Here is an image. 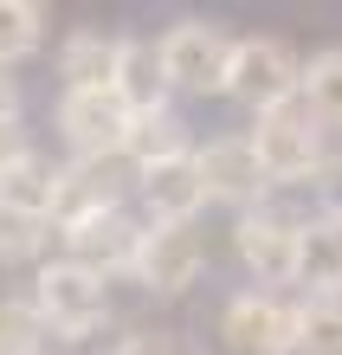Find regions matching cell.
<instances>
[{"label":"cell","mask_w":342,"mask_h":355,"mask_svg":"<svg viewBox=\"0 0 342 355\" xmlns=\"http://www.w3.org/2000/svg\"><path fill=\"white\" fill-rule=\"evenodd\" d=\"M252 149H259V168L271 187H304L330 168V149H323V123L310 116V103L304 97H291V103H277V110L265 116H252Z\"/></svg>","instance_id":"cell-1"},{"label":"cell","mask_w":342,"mask_h":355,"mask_svg":"<svg viewBox=\"0 0 342 355\" xmlns=\"http://www.w3.org/2000/svg\"><path fill=\"white\" fill-rule=\"evenodd\" d=\"M33 310H39V323H46V336L84 343V336H97V329L110 323V284H103L97 271L71 265V259H52V265H39V278H33Z\"/></svg>","instance_id":"cell-2"},{"label":"cell","mask_w":342,"mask_h":355,"mask_svg":"<svg viewBox=\"0 0 342 355\" xmlns=\"http://www.w3.org/2000/svg\"><path fill=\"white\" fill-rule=\"evenodd\" d=\"M226 97H239L252 116L277 110V103L304 97V65L284 39H232V65H226Z\"/></svg>","instance_id":"cell-3"},{"label":"cell","mask_w":342,"mask_h":355,"mask_svg":"<svg viewBox=\"0 0 342 355\" xmlns=\"http://www.w3.org/2000/svg\"><path fill=\"white\" fill-rule=\"evenodd\" d=\"M226 65H232V39L213 19H181L162 33V71L168 91H226Z\"/></svg>","instance_id":"cell-4"},{"label":"cell","mask_w":342,"mask_h":355,"mask_svg":"<svg viewBox=\"0 0 342 355\" xmlns=\"http://www.w3.org/2000/svg\"><path fill=\"white\" fill-rule=\"evenodd\" d=\"M130 103L117 91H65L58 97V136L71 142V162L91 155H123L130 149Z\"/></svg>","instance_id":"cell-5"},{"label":"cell","mask_w":342,"mask_h":355,"mask_svg":"<svg viewBox=\"0 0 342 355\" xmlns=\"http://www.w3.org/2000/svg\"><path fill=\"white\" fill-rule=\"evenodd\" d=\"M220 336L232 355H297V304L271 291H239L220 310Z\"/></svg>","instance_id":"cell-6"},{"label":"cell","mask_w":342,"mask_h":355,"mask_svg":"<svg viewBox=\"0 0 342 355\" xmlns=\"http://www.w3.org/2000/svg\"><path fill=\"white\" fill-rule=\"evenodd\" d=\"M65 259L84 265V271H97L103 284L110 278H130L136 271V252H142V226L123 214V207H103V214H84L78 226H65Z\"/></svg>","instance_id":"cell-7"},{"label":"cell","mask_w":342,"mask_h":355,"mask_svg":"<svg viewBox=\"0 0 342 355\" xmlns=\"http://www.w3.org/2000/svg\"><path fill=\"white\" fill-rule=\"evenodd\" d=\"M194 168H200V187L207 200H226L239 207V214H252V207L265 200V168H259V149H252V136H213L194 149Z\"/></svg>","instance_id":"cell-8"},{"label":"cell","mask_w":342,"mask_h":355,"mask_svg":"<svg viewBox=\"0 0 342 355\" xmlns=\"http://www.w3.org/2000/svg\"><path fill=\"white\" fill-rule=\"evenodd\" d=\"M200 265H207V245L194 226H142V252H136L130 278L142 291H155V297H181L200 278Z\"/></svg>","instance_id":"cell-9"},{"label":"cell","mask_w":342,"mask_h":355,"mask_svg":"<svg viewBox=\"0 0 342 355\" xmlns=\"http://www.w3.org/2000/svg\"><path fill=\"white\" fill-rule=\"evenodd\" d=\"M297 226L291 214H277V207H252V214H239V226H232V245H239L246 271L259 284H291L297 278Z\"/></svg>","instance_id":"cell-10"},{"label":"cell","mask_w":342,"mask_h":355,"mask_svg":"<svg viewBox=\"0 0 342 355\" xmlns=\"http://www.w3.org/2000/svg\"><path fill=\"white\" fill-rule=\"evenodd\" d=\"M142 207H148V226H194V214L207 207V187L194 155H168V162H148L142 168Z\"/></svg>","instance_id":"cell-11"},{"label":"cell","mask_w":342,"mask_h":355,"mask_svg":"<svg viewBox=\"0 0 342 355\" xmlns=\"http://www.w3.org/2000/svg\"><path fill=\"white\" fill-rule=\"evenodd\" d=\"M310 297H336L342 291V220L336 214H316L297 226V278Z\"/></svg>","instance_id":"cell-12"},{"label":"cell","mask_w":342,"mask_h":355,"mask_svg":"<svg viewBox=\"0 0 342 355\" xmlns=\"http://www.w3.org/2000/svg\"><path fill=\"white\" fill-rule=\"evenodd\" d=\"M130 116H148V110H168V71H162V39H123L117 52V85H110Z\"/></svg>","instance_id":"cell-13"},{"label":"cell","mask_w":342,"mask_h":355,"mask_svg":"<svg viewBox=\"0 0 342 355\" xmlns=\"http://www.w3.org/2000/svg\"><path fill=\"white\" fill-rule=\"evenodd\" d=\"M117 52H123V39L97 33V26H78L65 46H58V78H65V91H110L117 85Z\"/></svg>","instance_id":"cell-14"},{"label":"cell","mask_w":342,"mask_h":355,"mask_svg":"<svg viewBox=\"0 0 342 355\" xmlns=\"http://www.w3.org/2000/svg\"><path fill=\"white\" fill-rule=\"evenodd\" d=\"M58 175L46 155H26L13 162L7 175H0V207H13V214H33V220H52V200H58Z\"/></svg>","instance_id":"cell-15"},{"label":"cell","mask_w":342,"mask_h":355,"mask_svg":"<svg viewBox=\"0 0 342 355\" xmlns=\"http://www.w3.org/2000/svg\"><path fill=\"white\" fill-rule=\"evenodd\" d=\"M168 155H194V142H187L181 116L175 110H148L130 123V162L136 168H148V162H168Z\"/></svg>","instance_id":"cell-16"},{"label":"cell","mask_w":342,"mask_h":355,"mask_svg":"<svg viewBox=\"0 0 342 355\" xmlns=\"http://www.w3.org/2000/svg\"><path fill=\"white\" fill-rule=\"evenodd\" d=\"M304 103H310V116L323 130H342V46L316 52L304 65Z\"/></svg>","instance_id":"cell-17"},{"label":"cell","mask_w":342,"mask_h":355,"mask_svg":"<svg viewBox=\"0 0 342 355\" xmlns=\"http://www.w3.org/2000/svg\"><path fill=\"white\" fill-rule=\"evenodd\" d=\"M297 355H342V297L297 304Z\"/></svg>","instance_id":"cell-18"},{"label":"cell","mask_w":342,"mask_h":355,"mask_svg":"<svg viewBox=\"0 0 342 355\" xmlns=\"http://www.w3.org/2000/svg\"><path fill=\"white\" fill-rule=\"evenodd\" d=\"M46 39V7L39 0H0V65H19Z\"/></svg>","instance_id":"cell-19"},{"label":"cell","mask_w":342,"mask_h":355,"mask_svg":"<svg viewBox=\"0 0 342 355\" xmlns=\"http://www.w3.org/2000/svg\"><path fill=\"white\" fill-rule=\"evenodd\" d=\"M46 349V323H39L33 297L0 291V355H39Z\"/></svg>","instance_id":"cell-20"},{"label":"cell","mask_w":342,"mask_h":355,"mask_svg":"<svg viewBox=\"0 0 342 355\" xmlns=\"http://www.w3.org/2000/svg\"><path fill=\"white\" fill-rule=\"evenodd\" d=\"M58 233L52 220H33V214H13V207H0V265H19V259H39L46 252V239Z\"/></svg>","instance_id":"cell-21"},{"label":"cell","mask_w":342,"mask_h":355,"mask_svg":"<svg viewBox=\"0 0 342 355\" xmlns=\"http://www.w3.org/2000/svg\"><path fill=\"white\" fill-rule=\"evenodd\" d=\"M26 155H33L26 130H19V116H7V123H0V175H7L13 162H26Z\"/></svg>","instance_id":"cell-22"},{"label":"cell","mask_w":342,"mask_h":355,"mask_svg":"<svg viewBox=\"0 0 342 355\" xmlns=\"http://www.w3.org/2000/svg\"><path fill=\"white\" fill-rule=\"evenodd\" d=\"M117 355H175V343L155 336V329H136L130 343H117Z\"/></svg>","instance_id":"cell-23"},{"label":"cell","mask_w":342,"mask_h":355,"mask_svg":"<svg viewBox=\"0 0 342 355\" xmlns=\"http://www.w3.org/2000/svg\"><path fill=\"white\" fill-rule=\"evenodd\" d=\"M316 187H323V214H336V220H342V155L330 162L323 175H316Z\"/></svg>","instance_id":"cell-24"},{"label":"cell","mask_w":342,"mask_h":355,"mask_svg":"<svg viewBox=\"0 0 342 355\" xmlns=\"http://www.w3.org/2000/svg\"><path fill=\"white\" fill-rule=\"evenodd\" d=\"M19 116V85H13V65H0V123Z\"/></svg>","instance_id":"cell-25"}]
</instances>
